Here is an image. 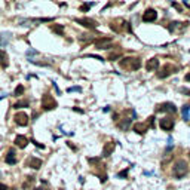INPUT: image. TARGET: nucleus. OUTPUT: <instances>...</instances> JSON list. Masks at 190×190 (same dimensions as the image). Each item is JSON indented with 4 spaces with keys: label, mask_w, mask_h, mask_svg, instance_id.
Here are the masks:
<instances>
[{
    "label": "nucleus",
    "mask_w": 190,
    "mask_h": 190,
    "mask_svg": "<svg viewBox=\"0 0 190 190\" xmlns=\"http://www.w3.org/2000/svg\"><path fill=\"white\" fill-rule=\"evenodd\" d=\"M177 70H178L177 66H174V64H165V66L160 69V72H157V77H159V79H165V77L174 75Z\"/></svg>",
    "instance_id": "obj_4"
},
{
    "label": "nucleus",
    "mask_w": 190,
    "mask_h": 190,
    "mask_svg": "<svg viewBox=\"0 0 190 190\" xmlns=\"http://www.w3.org/2000/svg\"><path fill=\"white\" fill-rule=\"evenodd\" d=\"M156 112H168V113H177L178 110H177V107L172 104V103H163V104H160V106H157V109H156Z\"/></svg>",
    "instance_id": "obj_6"
},
{
    "label": "nucleus",
    "mask_w": 190,
    "mask_h": 190,
    "mask_svg": "<svg viewBox=\"0 0 190 190\" xmlns=\"http://www.w3.org/2000/svg\"><path fill=\"white\" fill-rule=\"evenodd\" d=\"M189 157H190V153H189Z\"/></svg>",
    "instance_id": "obj_37"
},
{
    "label": "nucleus",
    "mask_w": 190,
    "mask_h": 190,
    "mask_svg": "<svg viewBox=\"0 0 190 190\" xmlns=\"http://www.w3.org/2000/svg\"><path fill=\"white\" fill-rule=\"evenodd\" d=\"M159 126H160L163 131H171V129L174 128V120H172L171 117H163V119H160Z\"/></svg>",
    "instance_id": "obj_8"
},
{
    "label": "nucleus",
    "mask_w": 190,
    "mask_h": 190,
    "mask_svg": "<svg viewBox=\"0 0 190 190\" xmlns=\"http://www.w3.org/2000/svg\"><path fill=\"white\" fill-rule=\"evenodd\" d=\"M34 54H37V52H36V51H28V52H27L28 57H30V55H34Z\"/></svg>",
    "instance_id": "obj_32"
},
{
    "label": "nucleus",
    "mask_w": 190,
    "mask_h": 190,
    "mask_svg": "<svg viewBox=\"0 0 190 190\" xmlns=\"http://www.w3.org/2000/svg\"><path fill=\"white\" fill-rule=\"evenodd\" d=\"M189 109L190 106H183V109H181V114H183L184 120H189Z\"/></svg>",
    "instance_id": "obj_21"
},
{
    "label": "nucleus",
    "mask_w": 190,
    "mask_h": 190,
    "mask_svg": "<svg viewBox=\"0 0 190 190\" xmlns=\"http://www.w3.org/2000/svg\"><path fill=\"white\" fill-rule=\"evenodd\" d=\"M28 106H30L28 100H21V101L13 104V109H22V107H28Z\"/></svg>",
    "instance_id": "obj_18"
},
{
    "label": "nucleus",
    "mask_w": 190,
    "mask_h": 190,
    "mask_svg": "<svg viewBox=\"0 0 190 190\" xmlns=\"http://www.w3.org/2000/svg\"><path fill=\"white\" fill-rule=\"evenodd\" d=\"M147 122H149V128H154V116H150Z\"/></svg>",
    "instance_id": "obj_28"
},
{
    "label": "nucleus",
    "mask_w": 190,
    "mask_h": 190,
    "mask_svg": "<svg viewBox=\"0 0 190 190\" xmlns=\"http://www.w3.org/2000/svg\"><path fill=\"white\" fill-rule=\"evenodd\" d=\"M27 144H28V140H27L24 135H18V137L15 138V146H16V147H19V149H24Z\"/></svg>",
    "instance_id": "obj_15"
},
{
    "label": "nucleus",
    "mask_w": 190,
    "mask_h": 190,
    "mask_svg": "<svg viewBox=\"0 0 190 190\" xmlns=\"http://www.w3.org/2000/svg\"><path fill=\"white\" fill-rule=\"evenodd\" d=\"M184 79H186L187 82H190V73H189V75H186V77H184Z\"/></svg>",
    "instance_id": "obj_34"
},
{
    "label": "nucleus",
    "mask_w": 190,
    "mask_h": 190,
    "mask_svg": "<svg viewBox=\"0 0 190 190\" xmlns=\"http://www.w3.org/2000/svg\"><path fill=\"white\" fill-rule=\"evenodd\" d=\"M157 69H159V60L157 58L147 60V63H146V70L147 72H156Z\"/></svg>",
    "instance_id": "obj_11"
},
{
    "label": "nucleus",
    "mask_w": 190,
    "mask_h": 190,
    "mask_svg": "<svg viewBox=\"0 0 190 190\" xmlns=\"http://www.w3.org/2000/svg\"><path fill=\"white\" fill-rule=\"evenodd\" d=\"M0 190H7V186L6 184H0Z\"/></svg>",
    "instance_id": "obj_33"
},
{
    "label": "nucleus",
    "mask_w": 190,
    "mask_h": 190,
    "mask_svg": "<svg viewBox=\"0 0 190 190\" xmlns=\"http://www.w3.org/2000/svg\"><path fill=\"white\" fill-rule=\"evenodd\" d=\"M178 91H180L181 94H186V95H189L190 97V89H187V88H180Z\"/></svg>",
    "instance_id": "obj_29"
},
{
    "label": "nucleus",
    "mask_w": 190,
    "mask_h": 190,
    "mask_svg": "<svg viewBox=\"0 0 190 190\" xmlns=\"http://www.w3.org/2000/svg\"><path fill=\"white\" fill-rule=\"evenodd\" d=\"M76 22H79L80 25H83L86 28H97L98 27V22L92 18H79V19H76Z\"/></svg>",
    "instance_id": "obj_5"
},
{
    "label": "nucleus",
    "mask_w": 190,
    "mask_h": 190,
    "mask_svg": "<svg viewBox=\"0 0 190 190\" xmlns=\"http://www.w3.org/2000/svg\"><path fill=\"white\" fill-rule=\"evenodd\" d=\"M119 57H120V51H117V52H114V54H109V55H107V60L116 61V60H119Z\"/></svg>",
    "instance_id": "obj_23"
},
{
    "label": "nucleus",
    "mask_w": 190,
    "mask_h": 190,
    "mask_svg": "<svg viewBox=\"0 0 190 190\" xmlns=\"http://www.w3.org/2000/svg\"><path fill=\"white\" fill-rule=\"evenodd\" d=\"M31 143H33L34 146H37V147H40V149H45V146H43V144H40V143H37V141H34V140H31Z\"/></svg>",
    "instance_id": "obj_30"
},
{
    "label": "nucleus",
    "mask_w": 190,
    "mask_h": 190,
    "mask_svg": "<svg viewBox=\"0 0 190 190\" xmlns=\"http://www.w3.org/2000/svg\"><path fill=\"white\" fill-rule=\"evenodd\" d=\"M129 123H131V119H125L123 122H120V123H119V126H120L123 131H126V129L129 128Z\"/></svg>",
    "instance_id": "obj_22"
},
{
    "label": "nucleus",
    "mask_w": 190,
    "mask_h": 190,
    "mask_svg": "<svg viewBox=\"0 0 190 190\" xmlns=\"http://www.w3.org/2000/svg\"><path fill=\"white\" fill-rule=\"evenodd\" d=\"M67 91H69V92H80L82 88H80V86H72V88H69Z\"/></svg>",
    "instance_id": "obj_27"
},
{
    "label": "nucleus",
    "mask_w": 190,
    "mask_h": 190,
    "mask_svg": "<svg viewBox=\"0 0 190 190\" xmlns=\"http://www.w3.org/2000/svg\"><path fill=\"white\" fill-rule=\"evenodd\" d=\"M92 6H94V3H83V4L80 6V10H82V12H86V10H88L89 7H92Z\"/></svg>",
    "instance_id": "obj_25"
},
{
    "label": "nucleus",
    "mask_w": 190,
    "mask_h": 190,
    "mask_svg": "<svg viewBox=\"0 0 190 190\" xmlns=\"http://www.w3.org/2000/svg\"><path fill=\"white\" fill-rule=\"evenodd\" d=\"M184 6H186V7H190V3H187V1H184Z\"/></svg>",
    "instance_id": "obj_35"
},
{
    "label": "nucleus",
    "mask_w": 190,
    "mask_h": 190,
    "mask_svg": "<svg viewBox=\"0 0 190 190\" xmlns=\"http://www.w3.org/2000/svg\"><path fill=\"white\" fill-rule=\"evenodd\" d=\"M112 42V37H100L94 40V46L95 49H107V43Z\"/></svg>",
    "instance_id": "obj_7"
},
{
    "label": "nucleus",
    "mask_w": 190,
    "mask_h": 190,
    "mask_svg": "<svg viewBox=\"0 0 190 190\" xmlns=\"http://www.w3.org/2000/svg\"><path fill=\"white\" fill-rule=\"evenodd\" d=\"M7 64H9V61H7V55H6V52H4L3 49H0V66H1L3 69H6Z\"/></svg>",
    "instance_id": "obj_16"
},
{
    "label": "nucleus",
    "mask_w": 190,
    "mask_h": 190,
    "mask_svg": "<svg viewBox=\"0 0 190 190\" xmlns=\"http://www.w3.org/2000/svg\"><path fill=\"white\" fill-rule=\"evenodd\" d=\"M34 190H48V189H43V187H37V189H34Z\"/></svg>",
    "instance_id": "obj_36"
},
{
    "label": "nucleus",
    "mask_w": 190,
    "mask_h": 190,
    "mask_svg": "<svg viewBox=\"0 0 190 190\" xmlns=\"http://www.w3.org/2000/svg\"><path fill=\"white\" fill-rule=\"evenodd\" d=\"M128 171H129V168H126V169L117 172V177H119V178H126V177H128Z\"/></svg>",
    "instance_id": "obj_26"
},
{
    "label": "nucleus",
    "mask_w": 190,
    "mask_h": 190,
    "mask_svg": "<svg viewBox=\"0 0 190 190\" xmlns=\"http://www.w3.org/2000/svg\"><path fill=\"white\" fill-rule=\"evenodd\" d=\"M52 31L57 33V34H60V36H63L64 34V27L63 25H58V24H54L52 25Z\"/></svg>",
    "instance_id": "obj_19"
},
{
    "label": "nucleus",
    "mask_w": 190,
    "mask_h": 190,
    "mask_svg": "<svg viewBox=\"0 0 190 190\" xmlns=\"http://www.w3.org/2000/svg\"><path fill=\"white\" fill-rule=\"evenodd\" d=\"M157 18V12L154 9H147L144 13H143V21L144 22H152Z\"/></svg>",
    "instance_id": "obj_9"
},
{
    "label": "nucleus",
    "mask_w": 190,
    "mask_h": 190,
    "mask_svg": "<svg viewBox=\"0 0 190 190\" xmlns=\"http://www.w3.org/2000/svg\"><path fill=\"white\" fill-rule=\"evenodd\" d=\"M25 165L30 166V168H33V169H39L42 166V160L37 159V157H30V159H27Z\"/></svg>",
    "instance_id": "obj_13"
},
{
    "label": "nucleus",
    "mask_w": 190,
    "mask_h": 190,
    "mask_svg": "<svg viewBox=\"0 0 190 190\" xmlns=\"http://www.w3.org/2000/svg\"><path fill=\"white\" fill-rule=\"evenodd\" d=\"M33 183H34V177H31V175H30V177H27V181H25V183L22 184V189H25V190L30 189Z\"/></svg>",
    "instance_id": "obj_20"
},
{
    "label": "nucleus",
    "mask_w": 190,
    "mask_h": 190,
    "mask_svg": "<svg viewBox=\"0 0 190 190\" xmlns=\"http://www.w3.org/2000/svg\"><path fill=\"white\" fill-rule=\"evenodd\" d=\"M119 66H120L122 69H125V70H138V69L141 67V61H140V58H137V57H132V58L128 57V58L120 60Z\"/></svg>",
    "instance_id": "obj_2"
},
{
    "label": "nucleus",
    "mask_w": 190,
    "mask_h": 190,
    "mask_svg": "<svg viewBox=\"0 0 190 190\" xmlns=\"http://www.w3.org/2000/svg\"><path fill=\"white\" fill-rule=\"evenodd\" d=\"M57 101L54 100V97L52 95H49V94H45L43 97H42V109L43 110H54V109H57Z\"/></svg>",
    "instance_id": "obj_3"
},
{
    "label": "nucleus",
    "mask_w": 190,
    "mask_h": 190,
    "mask_svg": "<svg viewBox=\"0 0 190 190\" xmlns=\"http://www.w3.org/2000/svg\"><path fill=\"white\" fill-rule=\"evenodd\" d=\"M172 6H174L175 9H178V10H181V6H180L178 3H172Z\"/></svg>",
    "instance_id": "obj_31"
},
{
    "label": "nucleus",
    "mask_w": 190,
    "mask_h": 190,
    "mask_svg": "<svg viewBox=\"0 0 190 190\" xmlns=\"http://www.w3.org/2000/svg\"><path fill=\"white\" fill-rule=\"evenodd\" d=\"M189 172V166H187V162L183 160V159H178L174 166H172V175L175 178H183L186 174Z\"/></svg>",
    "instance_id": "obj_1"
},
{
    "label": "nucleus",
    "mask_w": 190,
    "mask_h": 190,
    "mask_svg": "<svg viewBox=\"0 0 190 190\" xmlns=\"http://www.w3.org/2000/svg\"><path fill=\"white\" fill-rule=\"evenodd\" d=\"M13 119H15L16 125H19V126H27L28 125V116L25 113H16Z\"/></svg>",
    "instance_id": "obj_10"
},
{
    "label": "nucleus",
    "mask_w": 190,
    "mask_h": 190,
    "mask_svg": "<svg viewBox=\"0 0 190 190\" xmlns=\"http://www.w3.org/2000/svg\"><path fill=\"white\" fill-rule=\"evenodd\" d=\"M4 160H6V163H9V165H15V163H16V157H15V153H13V152H9L7 154H6Z\"/></svg>",
    "instance_id": "obj_17"
},
{
    "label": "nucleus",
    "mask_w": 190,
    "mask_h": 190,
    "mask_svg": "<svg viewBox=\"0 0 190 190\" xmlns=\"http://www.w3.org/2000/svg\"><path fill=\"white\" fill-rule=\"evenodd\" d=\"M114 149H116V144L114 143H107L106 146H104V149H103V156L104 157H109V156H112V153L114 152Z\"/></svg>",
    "instance_id": "obj_14"
},
{
    "label": "nucleus",
    "mask_w": 190,
    "mask_h": 190,
    "mask_svg": "<svg viewBox=\"0 0 190 190\" xmlns=\"http://www.w3.org/2000/svg\"><path fill=\"white\" fill-rule=\"evenodd\" d=\"M22 94H24V86H22V85H18L16 89H15V92H13V95L19 97V95H22Z\"/></svg>",
    "instance_id": "obj_24"
},
{
    "label": "nucleus",
    "mask_w": 190,
    "mask_h": 190,
    "mask_svg": "<svg viewBox=\"0 0 190 190\" xmlns=\"http://www.w3.org/2000/svg\"><path fill=\"white\" fill-rule=\"evenodd\" d=\"M137 134H141V135H144L146 132H147V129H149V125L147 123H141V122H137L135 125H134V128H132Z\"/></svg>",
    "instance_id": "obj_12"
}]
</instances>
